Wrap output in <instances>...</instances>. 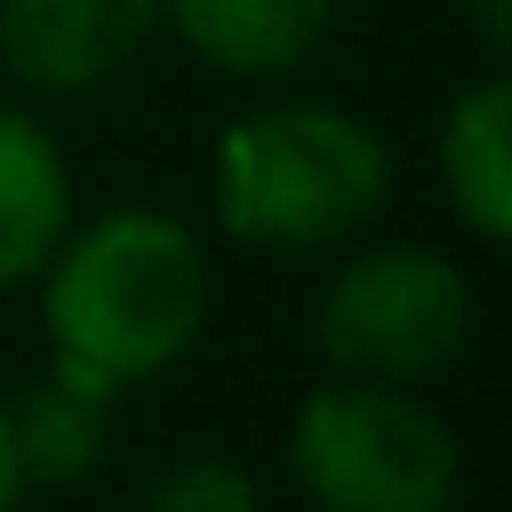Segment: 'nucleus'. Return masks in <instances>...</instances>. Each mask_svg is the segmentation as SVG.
Returning a JSON list of instances; mask_svg holds the SVG:
<instances>
[{"mask_svg": "<svg viewBox=\"0 0 512 512\" xmlns=\"http://www.w3.org/2000/svg\"><path fill=\"white\" fill-rule=\"evenodd\" d=\"M204 295H211V267L197 239L176 218L120 211L57 260L43 323L57 358L99 372L106 386H127L190 351L204 323Z\"/></svg>", "mask_w": 512, "mask_h": 512, "instance_id": "1", "label": "nucleus"}, {"mask_svg": "<svg viewBox=\"0 0 512 512\" xmlns=\"http://www.w3.org/2000/svg\"><path fill=\"white\" fill-rule=\"evenodd\" d=\"M393 162L379 134L330 106H281L225 134L218 211L253 246H330L379 218Z\"/></svg>", "mask_w": 512, "mask_h": 512, "instance_id": "2", "label": "nucleus"}, {"mask_svg": "<svg viewBox=\"0 0 512 512\" xmlns=\"http://www.w3.org/2000/svg\"><path fill=\"white\" fill-rule=\"evenodd\" d=\"M456 463L449 421L386 379L330 386L295 421V477L323 512H442Z\"/></svg>", "mask_w": 512, "mask_h": 512, "instance_id": "3", "label": "nucleus"}, {"mask_svg": "<svg viewBox=\"0 0 512 512\" xmlns=\"http://www.w3.org/2000/svg\"><path fill=\"white\" fill-rule=\"evenodd\" d=\"M323 351L358 379H428L470 337V281L428 246H379L358 253L316 316Z\"/></svg>", "mask_w": 512, "mask_h": 512, "instance_id": "4", "label": "nucleus"}, {"mask_svg": "<svg viewBox=\"0 0 512 512\" xmlns=\"http://www.w3.org/2000/svg\"><path fill=\"white\" fill-rule=\"evenodd\" d=\"M155 22L162 0H0V57L36 92H85L113 78Z\"/></svg>", "mask_w": 512, "mask_h": 512, "instance_id": "5", "label": "nucleus"}, {"mask_svg": "<svg viewBox=\"0 0 512 512\" xmlns=\"http://www.w3.org/2000/svg\"><path fill=\"white\" fill-rule=\"evenodd\" d=\"M162 15H176L183 43L218 71L267 78L302 64L323 43L330 0H162Z\"/></svg>", "mask_w": 512, "mask_h": 512, "instance_id": "6", "label": "nucleus"}, {"mask_svg": "<svg viewBox=\"0 0 512 512\" xmlns=\"http://www.w3.org/2000/svg\"><path fill=\"white\" fill-rule=\"evenodd\" d=\"M113 393L120 386H106L99 372L57 358L50 379H36L22 400H8L29 484H78L106 456V442H113Z\"/></svg>", "mask_w": 512, "mask_h": 512, "instance_id": "7", "label": "nucleus"}, {"mask_svg": "<svg viewBox=\"0 0 512 512\" xmlns=\"http://www.w3.org/2000/svg\"><path fill=\"white\" fill-rule=\"evenodd\" d=\"M71 225V183L50 134L22 113H0V281H29L57 260Z\"/></svg>", "mask_w": 512, "mask_h": 512, "instance_id": "8", "label": "nucleus"}, {"mask_svg": "<svg viewBox=\"0 0 512 512\" xmlns=\"http://www.w3.org/2000/svg\"><path fill=\"white\" fill-rule=\"evenodd\" d=\"M442 183H449V204L484 239L512 232V85L505 78L456 99L442 127Z\"/></svg>", "mask_w": 512, "mask_h": 512, "instance_id": "9", "label": "nucleus"}, {"mask_svg": "<svg viewBox=\"0 0 512 512\" xmlns=\"http://www.w3.org/2000/svg\"><path fill=\"white\" fill-rule=\"evenodd\" d=\"M148 512H260V491L246 470H232L218 456H190L148 491Z\"/></svg>", "mask_w": 512, "mask_h": 512, "instance_id": "10", "label": "nucleus"}, {"mask_svg": "<svg viewBox=\"0 0 512 512\" xmlns=\"http://www.w3.org/2000/svg\"><path fill=\"white\" fill-rule=\"evenodd\" d=\"M29 491V470H22V442H15V407L0 400V512Z\"/></svg>", "mask_w": 512, "mask_h": 512, "instance_id": "11", "label": "nucleus"}, {"mask_svg": "<svg viewBox=\"0 0 512 512\" xmlns=\"http://www.w3.org/2000/svg\"><path fill=\"white\" fill-rule=\"evenodd\" d=\"M505 15H512V0H477V29L491 43H505Z\"/></svg>", "mask_w": 512, "mask_h": 512, "instance_id": "12", "label": "nucleus"}]
</instances>
